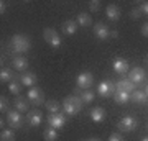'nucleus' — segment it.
I'll list each match as a JSON object with an SVG mask.
<instances>
[{
    "label": "nucleus",
    "mask_w": 148,
    "mask_h": 141,
    "mask_svg": "<svg viewBox=\"0 0 148 141\" xmlns=\"http://www.w3.org/2000/svg\"><path fill=\"white\" fill-rule=\"evenodd\" d=\"M61 107H63L64 115L74 116V115H77L81 112V108H82V100H81V97H77V95H69V97L64 99Z\"/></svg>",
    "instance_id": "1"
},
{
    "label": "nucleus",
    "mask_w": 148,
    "mask_h": 141,
    "mask_svg": "<svg viewBox=\"0 0 148 141\" xmlns=\"http://www.w3.org/2000/svg\"><path fill=\"white\" fill-rule=\"evenodd\" d=\"M30 46H32V43L28 40L25 35H15V36H12L10 40V49L16 54H25V52L30 51Z\"/></svg>",
    "instance_id": "2"
},
{
    "label": "nucleus",
    "mask_w": 148,
    "mask_h": 141,
    "mask_svg": "<svg viewBox=\"0 0 148 141\" xmlns=\"http://www.w3.org/2000/svg\"><path fill=\"white\" fill-rule=\"evenodd\" d=\"M43 36H45V41L53 48V49H59V48H61V36L58 35L56 30H53V28H46V30L43 31Z\"/></svg>",
    "instance_id": "3"
},
{
    "label": "nucleus",
    "mask_w": 148,
    "mask_h": 141,
    "mask_svg": "<svg viewBox=\"0 0 148 141\" xmlns=\"http://www.w3.org/2000/svg\"><path fill=\"white\" fill-rule=\"evenodd\" d=\"M92 84H94V76L90 72H81L76 79V85L81 90H87L89 87H92Z\"/></svg>",
    "instance_id": "4"
},
{
    "label": "nucleus",
    "mask_w": 148,
    "mask_h": 141,
    "mask_svg": "<svg viewBox=\"0 0 148 141\" xmlns=\"http://www.w3.org/2000/svg\"><path fill=\"white\" fill-rule=\"evenodd\" d=\"M23 115H21L20 112H16V110H12V112H8L7 113V123H8V126L10 128H13V130H18V128H21L23 126Z\"/></svg>",
    "instance_id": "5"
},
{
    "label": "nucleus",
    "mask_w": 148,
    "mask_h": 141,
    "mask_svg": "<svg viewBox=\"0 0 148 141\" xmlns=\"http://www.w3.org/2000/svg\"><path fill=\"white\" fill-rule=\"evenodd\" d=\"M128 80L130 82H133L135 85H140V84L145 82V79H147V74H145V71H143L142 67H133L128 71Z\"/></svg>",
    "instance_id": "6"
},
{
    "label": "nucleus",
    "mask_w": 148,
    "mask_h": 141,
    "mask_svg": "<svg viewBox=\"0 0 148 141\" xmlns=\"http://www.w3.org/2000/svg\"><path fill=\"white\" fill-rule=\"evenodd\" d=\"M137 125H138L137 118H135V116H132V115H125L120 121H119V128H120L122 131H125V133L133 131L135 128H137Z\"/></svg>",
    "instance_id": "7"
},
{
    "label": "nucleus",
    "mask_w": 148,
    "mask_h": 141,
    "mask_svg": "<svg viewBox=\"0 0 148 141\" xmlns=\"http://www.w3.org/2000/svg\"><path fill=\"white\" fill-rule=\"evenodd\" d=\"M97 94L101 97H109V95L115 94V84L112 80H102L99 85H97Z\"/></svg>",
    "instance_id": "8"
},
{
    "label": "nucleus",
    "mask_w": 148,
    "mask_h": 141,
    "mask_svg": "<svg viewBox=\"0 0 148 141\" xmlns=\"http://www.w3.org/2000/svg\"><path fill=\"white\" fill-rule=\"evenodd\" d=\"M112 69H114V72L119 74V76H125L128 74V61L127 59H122V58H117L114 59V63H112Z\"/></svg>",
    "instance_id": "9"
},
{
    "label": "nucleus",
    "mask_w": 148,
    "mask_h": 141,
    "mask_svg": "<svg viewBox=\"0 0 148 141\" xmlns=\"http://www.w3.org/2000/svg\"><path fill=\"white\" fill-rule=\"evenodd\" d=\"M94 35L97 40H109L110 38V30H109V26L106 23H102V21H97L94 25Z\"/></svg>",
    "instance_id": "10"
},
{
    "label": "nucleus",
    "mask_w": 148,
    "mask_h": 141,
    "mask_svg": "<svg viewBox=\"0 0 148 141\" xmlns=\"http://www.w3.org/2000/svg\"><path fill=\"white\" fill-rule=\"evenodd\" d=\"M66 123V116L64 113H53V115L48 116V125L54 128V130H61Z\"/></svg>",
    "instance_id": "11"
},
{
    "label": "nucleus",
    "mask_w": 148,
    "mask_h": 141,
    "mask_svg": "<svg viewBox=\"0 0 148 141\" xmlns=\"http://www.w3.org/2000/svg\"><path fill=\"white\" fill-rule=\"evenodd\" d=\"M27 97L33 105H41L43 102H45V94H43V90L38 89V87H32V89L28 90Z\"/></svg>",
    "instance_id": "12"
},
{
    "label": "nucleus",
    "mask_w": 148,
    "mask_h": 141,
    "mask_svg": "<svg viewBox=\"0 0 148 141\" xmlns=\"http://www.w3.org/2000/svg\"><path fill=\"white\" fill-rule=\"evenodd\" d=\"M43 121V115L41 112H38V110H30L27 115V123L30 126H33V128H38V126L41 125Z\"/></svg>",
    "instance_id": "13"
},
{
    "label": "nucleus",
    "mask_w": 148,
    "mask_h": 141,
    "mask_svg": "<svg viewBox=\"0 0 148 141\" xmlns=\"http://www.w3.org/2000/svg\"><path fill=\"white\" fill-rule=\"evenodd\" d=\"M36 74L35 72H23L20 76V84L21 85H25V87H28V89H32V87H35V84H36Z\"/></svg>",
    "instance_id": "14"
},
{
    "label": "nucleus",
    "mask_w": 148,
    "mask_h": 141,
    "mask_svg": "<svg viewBox=\"0 0 148 141\" xmlns=\"http://www.w3.org/2000/svg\"><path fill=\"white\" fill-rule=\"evenodd\" d=\"M30 100H28V97H16L15 102H13V105H15V110L16 112H20V113H27L28 112V107H30Z\"/></svg>",
    "instance_id": "15"
},
{
    "label": "nucleus",
    "mask_w": 148,
    "mask_h": 141,
    "mask_svg": "<svg viewBox=\"0 0 148 141\" xmlns=\"http://www.w3.org/2000/svg\"><path fill=\"white\" fill-rule=\"evenodd\" d=\"M115 90H122V92L132 94L133 90H135V84L130 82L128 79H120V80L115 84Z\"/></svg>",
    "instance_id": "16"
},
{
    "label": "nucleus",
    "mask_w": 148,
    "mask_h": 141,
    "mask_svg": "<svg viewBox=\"0 0 148 141\" xmlns=\"http://www.w3.org/2000/svg\"><path fill=\"white\" fill-rule=\"evenodd\" d=\"M12 66H13V69L18 71V72H25L28 69V59L23 58V56H16V58H13V61H12Z\"/></svg>",
    "instance_id": "17"
},
{
    "label": "nucleus",
    "mask_w": 148,
    "mask_h": 141,
    "mask_svg": "<svg viewBox=\"0 0 148 141\" xmlns=\"http://www.w3.org/2000/svg\"><path fill=\"white\" fill-rule=\"evenodd\" d=\"M106 16L109 18L110 21H119V18H120V8L117 5H107L106 8Z\"/></svg>",
    "instance_id": "18"
},
{
    "label": "nucleus",
    "mask_w": 148,
    "mask_h": 141,
    "mask_svg": "<svg viewBox=\"0 0 148 141\" xmlns=\"http://www.w3.org/2000/svg\"><path fill=\"white\" fill-rule=\"evenodd\" d=\"M104 118H106V110L102 107H95V108L90 110V120L92 121L101 123V121H104Z\"/></svg>",
    "instance_id": "19"
},
{
    "label": "nucleus",
    "mask_w": 148,
    "mask_h": 141,
    "mask_svg": "<svg viewBox=\"0 0 148 141\" xmlns=\"http://www.w3.org/2000/svg\"><path fill=\"white\" fill-rule=\"evenodd\" d=\"M76 31H77V23L74 20H68L63 23V33L66 36H73Z\"/></svg>",
    "instance_id": "20"
},
{
    "label": "nucleus",
    "mask_w": 148,
    "mask_h": 141,
    "mask_svg": "<svg viewBox=\"0 0 148 141\" xmlns=\"http://www.w3.org/2000/svg\"><path fill=\"white\" fill-rule=\"evenodd\" d=\"M130 99H132L133 102H137V104H147L148 97H147V94H145V90L135 89L132 94H130Z\"/></svg>",
    "instance_id": "21"
},
{
    "label": "nucleus",
    "mask_w": 148,
    "mask_h": 141,
    "mask_svg": "<svg viewBox=\"0 0 148 141\" xmlns=\"http://www.w3.org/2000/svg\"><path fill=\"white\" fill-rule=\"evenodd\" d=\"M15 79H16V76H15V72H13V69L3 67L0 71V80H2V82H13Z\"/></svg>",
    "instance_id": "22"
},
{
    "label": "nucleus",
    "mask_w": 148,
    "mask_h": 141,
    "mask_svg": "<svg viewBox=\"0 0 148 141\" xmlns=\"http://www.w3.org/2000/svg\"><path fill=\"white\" fill-rule=\"evenodd\" d=\"M114 100H115L117 104H127L128 100H130V94H127V92H122V90H115V94H114Z\"/></svg>",
    "instance_id": "23"
},
{
    "label": "nucleus",
    "mask_w": 148,
    "mask_h": 141,
    "mask_svg": "<svg viewBox=\"0 0 148 141\" xmlns=\"http://www.w3.org/2000/svg\"><path fill=\"white\" fill-rule=\"evenodd\" d=\"M76 23L81 26H89L90 23H92V18H90L89 13H84V12H81L79 15H77V18H76Z\"/></svg>",
    "instance_id": "24"
},
{
    "label": "nucleus",
    "mask_w": 148,
    "mask_h": 141,
    "mask_svg": "<svg viewBox=\"0 0 148 141\" xmlns=\"http://www.w3.org/2000/svg\"><path fill=\"white\" fill-rule=\"evenodd\" d=\"M0 141H15V131L13 128H5L0 133Z\"/></svg>",
    "instance_id": "25"
},
{
    "label": "nucleus",
    "mask_w": 148,
    "mask_h": 141,
    "mask_svg": "<svg viewBox=\"0 0 148 141\" xmlns=\"http://www.w3.org/2000/svg\"><path fill=\"white\" fill-rule=\"evenodd\" d=\"M45 107H46V110L51 113V115H53V113H59V110L63 108L56 100H48L46 104H45Z\"/></svg>",
    "instance_id": "26"
},
{
    "label": "nucleus",
    "mask_w": 148,
    "mask_h": 141,
    "mask_svg": "<svg viewBox=\"0 0 148 141\" xmlns=\"http://www.w3.org/2000/svg\"><path fill=\"white\" fill-rule=\"evenodd\" d=\"M43 136H45V141H56L58 140V130L49 126V128H46L43 131Z\"/></svg>",
    "instance_id": "27"
},
{
    "label": "nucleus",
    "mask_w": 148,
    "mask_h": 141,
    "mask_svg": "<svg viewBox=\"0 0 148 141\" xmlns=\"http://www.w3.org/2000/svg\"><path fill=\"white\" fill-rule=\"evenodd\" d=\"M79 97H81V100H82L84 104H92L94 99H95V94L92 92V90L87 89V90H82V94H81Z\"/></svg>",
    "instance_id": "28"
},
{
    "label": "nucleus",
    "mask_w": 148,
    "mask_h": 141,
    "mask_svg": "<svg viewBox=\"0 0 148 141\" xmlns=\"http://www.w3.org/2000/svg\"><path fill=\"white\" fill-rule=\"evenodd\" d=\"M8 90H10L13 95H18L20 94V82H16V79L13 80V82H10V85H8Z\"/></svg>",
    "instance_id": "29"
},
{
    "label": "nucleus",
    "mask_w": 148,
    "mask_h": 141,
    "mask_svg": "<svg viewBox=\"0 0 148 141\" xmlns=\"http://www.w3.org/2000/svg\"><path fill=\"white\" fill-rule=\"evenodd\" d=\"M0 112L2 113H8L10 110H8V100H7V97H0Z\"/></svg>",
    "instance_id": "30"
},
{
    "label": "nucleus",
    "mask_w": 148,
    "mask_h": 141,
    "mask_svg": "<svg viewBox=\"0 0 148 141\" xmlns=\"http://www.w3.org/2000/svg\"><path fill=\"white\" fill-rule=\"evenodd\" d=\"M89 8H90V12H99V8H101V2H97V0L89 2Z\"/></svg>",
    "instance_id": "31"
},
{
    "label": "nucleus",
    "mask_w": 148,
    "mask_h": 141,
    "mask_svg": "<svg viewBox=\"0 0 148 141\" xmlns=\"http://www.w3.org/2000/svg\"><path fill=\"white\" fill-rule=\"evenodd\" d=\"M130 16H132V18H135V20H137V18H140V16H142V10H140V8H133L132 13H130Z\"/></svg>",
    "instance_id": "32"
},
{
    "label": "nucleus",
    "mask_w": 148,
    "mask_h": 141,
    "mask_svg": "<svg viewBox=\"0 0 148 141\" xmlns=\"http://www.w3.org/2000/svg\"><path fill=\"white\" fill-rule=\"evenodd\" d=\"M109 141H123V138H122V135H119V133H114V135L109 136Z\"/></svg>",
    "instance_id": "33"
},
{
    "label": "nucleus",
    "mask_w": 148,
    "mask_h": 141,
    "mask_svg": "<svg viewBox=\"0 0 148 141\" xmlns=\"http://www.w3.org/2000/svg\"><path fill=\"white\" fill-rule=\"evenodd\" d=\"M140 10H142V13L148 15V2H143L142 5H140Z\"/></svg>",
    "instance_id": "34"
},
{
    "label": "nucleus",
    "mask_w": 148,
    "mask_h": 141,
    "mask_svg": "<svg viewBox=\"0 0 148 141\" xmlns=\"http://www.w3.org/2000/svg\"><path fill=\"white\" fill-rule=\"evenodd\" d=\"M142 35L148 38V21H147V23H143V26H142Z\"/></svg>",
    "instance_id": "35"
},
{
    "label": "nucleus",
    "mask_w": 148,
    "mask_h": 141,
    "mask_svg": "<svg viewBox=\"0 0 148 141\" xmlns=\"http://www.w3.org/2000/svg\"><path fill=\"white\" fill-rule=\"evenodd\" d=\"M0 13H2V15L5 13V3H3V2H0Z\"/></svg>",
    "instance_id": "36"
},
{
    "label": "nucleus",
    "mask_w": 148,
    "mask_h": 141,
    "mask_svg": "<svg viewBox=\"0 0 148 141\" xmlns=\"http://www.w3.org/2000/svg\"><path fill=\"white\" fill-rule=\"evenodd\" d=\"M117 36H119V31H115V30L110 31V38H117Z\"/></svg>",
    "instance_id": "37"
},
{
    "label": "nucleus",
    "mask_w": 148,
    "mask_h": 141,
    "mask_svg": "<svg viewBox=\"0 0 148 141\" xmlns=\"http://www.w3.org/2000/svg\"><path fill=\"white\" fill-rule=\"evenodd\" d=\"M84 141H101V140H97V138H89V140H84Z\"/></svg>",
    "instance_id": "38"
},
{
    "label": "nucleus",
    "mask_w": 148,
    "mask_h": 141,
    "mask_svg": "<svg viewBox=\"0 0 148 141\" xmlns=\"http://www.w3.org/2000/svg\"><path fill=\"white\" fill-rule=\"evenodd\" d=\"M145 94H147V97H148V84L145 85Z\"/></svg>",
    "instance_id": "39"
},
{
    "label": "nucleus",
    "mask_w": 148,
    "mask_h": 141,
    "mask_svg": "<svg viewBox=\"0 0 148 141\" xmlns=\"http://www.w3.org/2000/svg\"><path fill=\"white\" fill-rule=\"evenodd\" d=\"M142 141H148V136H145V138H143V140Z\"/></svg>",
    "instance_id": "40"
},
{
    "label": "nucleus",
    "mask_w": 148,
    "mask_h": 141,
    "mask_svg": "<svg viewBox=\"0 0 148 141\" xmlns=\"http://www.w3.org/2000/svg\"><path fill=\"white\" fill-rule=\"evenodd\" d=\"M147 64H148V56H147Z\"/></svg>",
    "instance_id": "41"
},
{
    "label": "nucleus",
    "mask_w": 148,
    "mask_h": 141,
    "mask_svg": "<svg viewBox=\"0 0 148 141\" xmlns=\"http://www.w3.org/2000/svg\"><path fill=\"white\" fill-rule=\"evenodd\" d=\"M147 130H148V125H147Z\"/></svg>",
    "instance_id": "42"
}]
</instances>
